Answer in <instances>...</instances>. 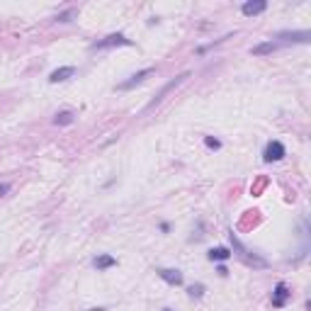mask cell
I'll return each mask as SVG.
<instances>
[{"label":"cell","mask_w":311,"mask_h":311,"mask_svg":"<svg viewBox=\"0 0 311 311\" xmlns=\"http://www.w3.org/2000/svg\"><path fill=\"white\" fill-rule=\"evenodd\" d=\"M229 238H231V246H233V253H236V258L243 263V265H248V267H253V270H265L267 267V260L265 258H260L258 253H253V250H248L238 238H236V233L231 231L229 233Z\"/></svg>","instance_id":"obj_1"},{"label":"cell","mask_w":311,"mask_h":311,"mask_svg":"<svg viewBox=\"0 0 311 311\" xmlns=\"http://www.w3.org/2000/svg\"><path fill=\"white\" fill-rule=\"evenodd\" d=\"M187 78H190V71H185V73L175 76L173 80H168V83H166V85H163L158 93H156V97H153V100H148V105H146V109H143V112H151V109H156V107H158V105H161V102L168 97V93H171V90H175L178 85H183Z\"/></svg>","instance_id":"obj_2"},{"label":"cell","mask_w":311,"mask_h":311,"mask_svg":"<svg viewBox=\"0 0 311 311\" xmlns=\"http://www.w3.org/2000/svg\"><path fill=\"white\" fill-rule=\"evenodd\" d=\"M134 42L126 39L122 32H114V34H107L105 39H97L95 44H90V51H105V49H114V47H131Z\"/></svg>","instance_id":"obj_3"},{"label":"cell","mask_w":311,"mask_h":311,"mask_svg":"<svg viewBox=\"0 0 311 311\" xmlns=\"http://www.w3.org/2000/svg\"><path fill=\"white\" fill-rule=\"evenodd\" d=\"M284 156H287V148H284L282 141H270V143L265 146V151H263L265 163H277V161L284 158Z\"/></svg>","instance_id":"obj_4"},{"label":"cell","mask_w":311,"mask_h":311,"mask_svg":"<svg viewBox=\"0 0 311 311\" xmlns=\"http://www.w3.org/2000/svg\"><path fill=\"white\" fill-rule=\"evenodd\" d=\"M156 73V68H143V71H139V73H134V76H129V80H124V83H119L117 85V90H131V88H136V85H141L148 76H153Z\"/></svg>","instance_id":"obj_5"},{"label":"cell","mask_w":311,"mask_h":311,"mask_svg":"<svg viewBox=\"0 0 311 311\" xmlns=\"http://www.w3.org/2000/svg\"><path fill=\"white\" fill-rule=\"evenodd\" d=\"M289 296H292V292L287 289V284H284V282H277V284H275V292H272V306H275V309L287 306Z\"/></svg>","instance_id":"obj_6"},{"label":"cell","mask_w":311,"mask_h":311,"mask_svg":"<svg viewBox=\"0 0 311 311\" xmlns=\"http://www.w3.org/2000/svg\"><path fill=\"white\" fill-rule=\"evenodd\" d=\"M265 10H267V3H265V0H248V3H243V5H241V13H243L246 17L263 15Z\"/></svg>","instance_id":"obj_7"},{"label":"cell","mask_w":311,"mask_h":311,"mask_svg":"<svg viewBox=\"0 0 311 311\" xmlns=\"http://www.w3.org/2000/svg\"><path fill=\"white\" fill-rule=\"evenodd\" d=\"M156 272H158V277H161L163 282H168V284H173V287H180V284H183V272H180V270H173V267H158Z\"/></svg>","instance_id":"obj_8"},{"label":"cell","mask_w":311,"mask_h":311,"mask_svg":"<svg viewBox=\"0 0 311 311\" xmlns=\"http://www.w3.org/2000/svg\"><path fill=\"white\" fill-rule=\"evenodd\" d=\"M73 76H76V68H73V66H61V68L51 71L49 83H63V80H68V78H73Z\"/></svg>","instance_id":"obj_9"},{"label":"cell","mask_w":311,"mask_h":311,"mask_svg":"<svg viewBox=\"0 0 311 311\" xmlns=\"http://www.w3.org/2000/svg\"><path fill=\"white\" fill-rule=\"evenodd\" d=\"M277 39H282V42H299V44H306L309 39H311V34L304 30V32H280L277 34Z\"/></svg>","instance_id":"obj_10"},{"label":"cell","mask_w":311,"mask_h":311,"mask_svg":"<svg viewBox=\"0 0 311 311\" xmlns=\"http://www.w3.org/2000/svg\"><path fill=\"white\" fill-rule=\"evenodd\" d=\"M277 51V42H260L250 49L253 56H267V54H275Z\"/></svg>","instance_id":"obj_11"},{"label":"cell","mask_w":311,"mask_h":311,"mask_svg":"<svg viewBox=\"0 0 311 311\" xmlns=\"http://www.w3.org/2000/svg\"><path fill=\"white\" fill-rule=\"evenodd\" d=\"M233 253L229 250V248H224V246H217V248H212L209 253H207V258L212 260V263H224V260H229Z\"/></svg>","instance_id":"obj_12"},{"label":"cell","mask_w":311,"mask_h":311,"mask_svg":"<svg viewBox=\"0 0 311 311\" xmlns=\"http://www.w3.org/2000/svg\"><path fill=\"white\" fill-rule=\"evenodd\" d=\"M93 265H95L97 270H109V267H114V265H117V260H114L112 255L102 253V255H97V258L93 260Z\"/></svg>","instance_id":"obj_13"},{"label":"cell","mask_w":311,"mask_h":311,"mask_svg":"<svg viewBox=\"0 0 311 311\" xmlns=\"http://www.w3.org/2000/svg\"><path fill=\"white\" fill-rule=\"evenodd\" d=\"M73 117H76V114H73L71 109H63V112H59V114L54 117V124H56V126H68V124H73Z\"/></svg>","instance_id":"obj_14"},{"label":"cell","mask_w":311,"mask_h":311,"mask_svg":"<svg viewBox=\"0 0 311 311\" xmlns=\"http://www.w3.org/2000/svg\"><path fill=\"white\" fill-rule=\"evenodd\" d=\"M187 294H190L192 299H200V296L204 294V284H202V282H197V284H190V287H187Z\"/></svg>","instance_id":"obj_15"},{"label":"cell","mask_w":311,"mask_h":311,"mask_svg":"<svg viewBox=\"0 0 311 311\" xmlns=\"http://www.w3.org/2000/svg\"><path fill=\"white\" fill-rule=\"evenodd\" d=\"M204 146L212 148V151H219V148H221V141L214 139V136H204Z\"/></svg>","instance_id":"obj_16"},{"label":"cell","mask_w":311,"mask_h":311,"mask_svg":"<svg viewBox=\"0 0 311 311\" xmlns=\"http://www.w3.org/2000/svg\"><path fill=\"white\" fill-rule=\"evenodd\" d=\"M76 15V10L71 8V10H63V13H59L56 15V22H71V17Z\"/></svg>","instance_id":"obj_17"},{"label":"cell","mask_w":311,"mask_h":311,"mask_svg":"<svg viewBox=\"0 0 311 311\" xmlns=\"http://www.w3.org/2000/svg\"><path fill=\"white\" fill-rule=\"evenodd\" d=\"M8 192H10V185L8 183H0V197H5Z\"/></svg>","instance_id":"obj_18"},{"label":"cell","mask_w":311,"mask_h":311,"mask_svg":"<svg viewBox=\"0 0 311 311\" xmlns=\"http://www.w3.org/2000/svg\"><path fill=\"white\" fill-rule=\"evenodd\" d=\"M217 272H219L221 277H226V275H229V270H226V265H219V267H217Z\"/></svg>","instance_id":"obj_19"},{"label":"cell","mask_w":311,"mask_h":311,"mask_svg":"<svg viewBox=\"0 0 311 311\" xmlns=\"http://www.w3.org/2000/svg\"><path fill=\"white\" fill-rule=\"evenodd\" d=\"M88 311H105L102 306H93V309H88Z\"/></svg>","instance_id":"obj_20"},{"label":"cell","mask_w":311,"mask_h":311,"mask_svg":"<svg viewBox=\"0 0 311 311\" xmlns=\"http://www.w3.org/2000/svg\"><path fill=\"white\" fill-rule=\"evenodd\" d=\"M163 311H173V309H163Z\"/></svg>","instance_id":"obj_21"}]
</instances>
